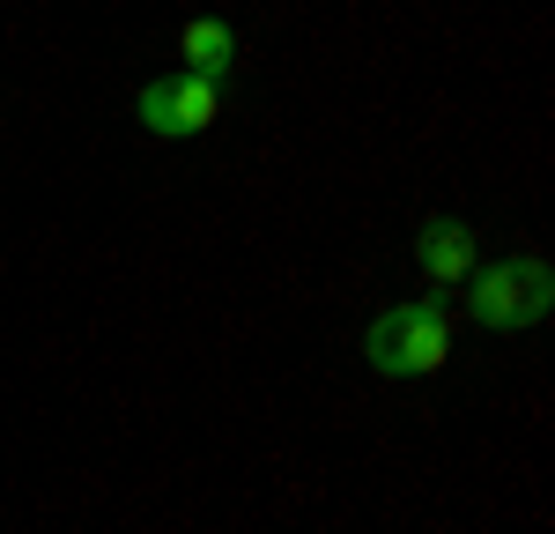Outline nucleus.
<instances>
[{
    "instance_id": "obj_1",
    "label": "nucleus",
    "mask_w": 555,
    "mask_h": 534,
    "mask_svg": "<svg viewBox=\"0 0 555 534\" xmlns=\"http://www.w3.org/2000/svg\"><path fill=\"white\" fill-rule=\"evenodd\" d=\"M363 356L378 379H437L452 364V312L423 297V305H392L371 319L363 334Z\"/></svg>"
},
{
    "instance_id": "obj_2",
    "label": "nucleus",
    "mask_w": 555,
    "mask_h": 534,
    "mask_svg": "<svg viewBox=\"0 0 555 534\" xmlns=\"http://www.w3.org/2000/svg\"><path fill=\"white\" fill-rule=\"evenodd\" d=\"M548 305H555V275L541 253H518V260H496V267H474L467 275V312H474V327H489V334H526V327H541Z\"/></svg>"
},
{
    "instance_id": "obj_3",
    "label": "nucleus",
    "mask_w": 555,
    "mask_h": 534,
    "mask_svg": "<svg viewBox=\"0 0 555 534\" xmlns=\"http://www.w3.org/2000/svg\"><path fill=\"white\" fill-rule=\"evenodd\" d=\"M133 112H141V127L164 134V141H193V134L215 127L222 82H215V75H164V82H149L133 97Z\"/></svg>"
},
{
    "instance_id": "obj_4",
    "label": "nucleus",
    "mask_w": 555,
    "mask_h": 534,
    "mask_svg": "<svg viewBox=\"0 0 555 534\" xmlns=\"http://www.w3.org/2000/svg\"><path fill=\"white\" fill-rule=\"evenodd\" d=\"M415 267H423L437 290H452V282H467L474 267H481V253H474V230L452 216L423 223V238H415Z\"/></svg>"
},
{
    "instance_id": "obj_5",
    "label": "nucleus",
    "mask_w": 555,
    "mask_h": 534,
    "mask_svg": "<svg viewBox=\"0 0 555 534\" xmlns=\"http://www.w3.org/2000/svg\"><path fill=\"white\" fill-rule=\"evenodd\" d=\"M178 44H185V75H230L237 67V30L222 23V15H193L185 30H178Z\"/></svg>"
}]
</instances>
